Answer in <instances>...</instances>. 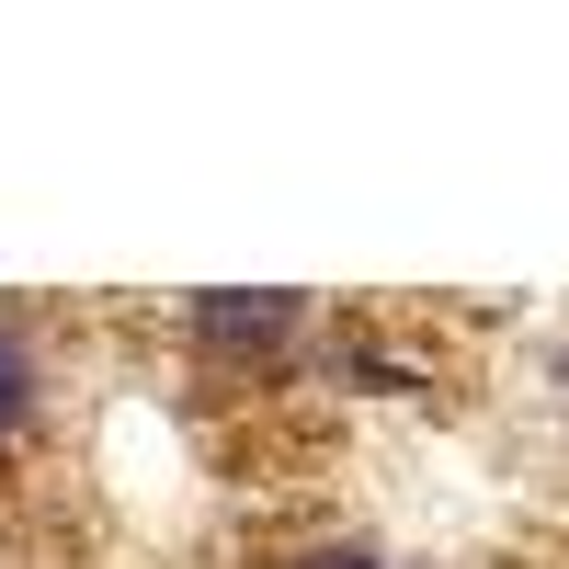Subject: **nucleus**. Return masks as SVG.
Returning a JSON list of instances; mask_svg holds the SVG:
<instances>
[{"label":"nucleus","instance_id":"1","mask_svg":"<svg viewBox=\"0 0 569 569\" xmlns=\"http://www.w3.org/2000/svg\"><path fill=\"white\" fill-rule=\"evenodd\" d=\"M182 330H194L206 353H240V365H273L308 342V297H194L182 308Z\"/></svg>","mask_w":569,"mask_h":569},{"label":"nucleus","instance_id":"2","mask_svg":"<svg viewBox=\"0 0 569 569\" xmlns=\"http://www.w3.org/2000/svg\"><path fill=\"white\" fill-rule=\"evenodd\" d=\"M46 388H58V365H46V330L23 308H0V456H12L34 421H46Z\"/></svg>","mask_w":569,"mask_h":569},{"label":"nucleus","instance_id":"3","mask_svg":"<svg viewBox=\"0 0 569 569\" xmlns=\"http://www.w3.org/2000/svg\"><path fill=\"white\" fill-rule=\"evenodd\" d=\"M308 569H376V558H353V547H342V558H308Z\"/></svg>","mask_w":569,"mask_h":569}]
</instances>
